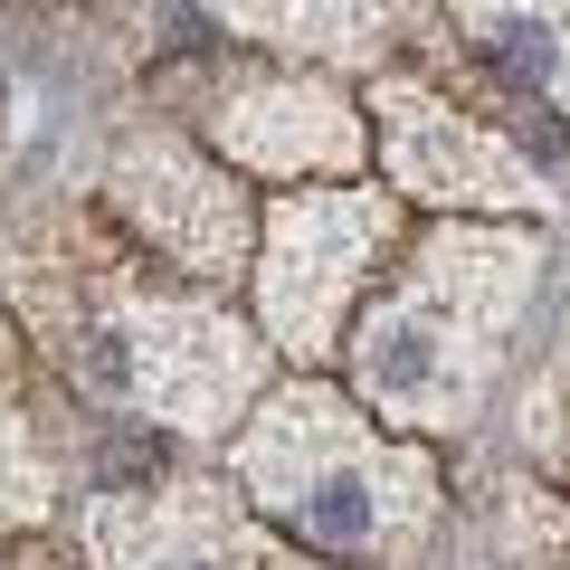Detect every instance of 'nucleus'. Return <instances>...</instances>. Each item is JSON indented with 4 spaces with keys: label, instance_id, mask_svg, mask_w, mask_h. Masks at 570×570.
Here are the masks:
<instances>
[{
    "label": "nucleus",
    "instance_id": "nucleus-5",
    "mask_svg": "<svg viewBox=\"0 0 570 570\" xmlns=\"http://www.w3.org/2000/svg\"><path fill=\"white\" fill-rule=\"evenodd\" d=\"M219 142L266 171H333V163H362V115L314 77H257L219 96Z\"/></svg>",
    "mask_w": 570,
    "mask_h": 570
},
{
    "label": "nucleus",
    "instance_id": "nucleus-6",
    "mask_svg": "<svg viewBox=\"0 0 570 570\" xmlns=\"http://www.w3.org/2000/svg\"><path fill=\"white\" fill-rule=\"evenodd\" d=\"M115 190H124V209H134V219L153 228L181 266H228V257H238V238H247L228 181H209L181 142H142V153H124Z\"/></svg>",
    "mask_w": 570,
    "mask_h": 570
},
{
    "label": "nucleus",
    "instance_id": "nucleus-3",
    "mask_svg": "<svg viewBox=\"0 0 570 570\" xmlns=\"http://www.w3.org/2000/svg\"><path fill=\"white\" fill-rule=\"evenodd\" d=\"M390 247V200L371 190H314V200H285L266 228V324L295 362L333 343L343 305L362 295V276Z\"/></svg>",
    "mask_w": 570,
    "mask_h": 570
},
{
    "label": "nucleus",
    "instance_id": "nucleus-4",
    "mask_svg": "<svg viewBox=\"0 0 570 570\" xmlns=\"http://www.w3.org/2000/svg\"><path fill=\"white\" fill-rule=\"evenodd\" d=\"M381 153L400 171V190L428 209H542L551 200L542 171L513 142H494L475 115L438 105L428 86H381Z\"/></svg>",
    "mask_w": 570,
    "mask_h": 570
},
{
    "label": "nucleus",
    "instance_id": "nucleus-8",
    "mask_svg": "<svg viewBox=\"0 0 570 570\" xmlns=\"http://www.w3.org/2000/svg\"><path fill=\"white\" fill-rule=\"evenodd\" d=\"M494 58V77L532 105H570V0H448Z\"/></svg>",
    "mask_w": 570,
    "mask_h": 570
},
{
    "label": "nucleus",
    "instance_id": "nucleus-1",
    "mask_svg": "<svg viewBox=\"0 0 570 570\" xmlns=\"http://www.w3.org/2000/svg\"><path fill=\"white\" fill-rule=\"evenodd\" d=\"M542 276V238L438 228L381 305L352 324V381L390 428H466L494 381V343Z\"/></svg>",
    "mask_w": 570,
    "mask_h": 570
},
{
    "label": "nucleus",
    "instance_id": "nucleus-7",
    "mask_svg": "<svg viewBox=\"0 0 570 570\" xmlns=\"http://www.w3.org/2000/svg\"><path fill=\"white\" fill-rule=\"evenodd\" d=\"M96 561L105 570H285L200 494H142V504L96 513Z\"/></svg>",
    "mask_w": 570,
    "mask_h": 570
},
{
    "label": "nucleus",
    "instance_id": "nucleus-10",
    "mask_svg": "<svg viewBox=\"0 0 570 570\" xmlns=\"http://www.w3.org/2000/svg\"><path fill=\"white\" fill-rule=\"evenodd\" d=\"M0 570H10V561H0Z\"/></svg>",
    "mask_w": 570,
    "mask_h": 570
},
{
    "label": "nucleus",
    "instance_id": "nucleus-9",
    "mask_svg": "<svg viewBox=\"0 0 570 570\" xmlns=\"http://www.w3.org/2000/svg\"><path fill=\"white\" fill-rule=\"evenodd\" d=\"M219 10L285 48H333V58H362L381 39V0H219Z\"/></svg>",
    "mask_w": 570,
    "mask_h": 570
},
{
    "label": "nucleus",
    "instance_id": "nucleus-2",
    "mask_svg": "<svg viewBox=\"0 0 570 570\" xmlns=\"http://www.w3.org/2000/svg\"><path fill=\"white\" fill-rule=\"evenodd\" d=\"M238 475L295 542L343 551V561L400 551L438 513V475L409 448H390L381 428H362V409H343L333 390H285L247 428Z\"/></svg>",
    "mask_w": 570,
    "mask_h": 570
}]
</instances>
